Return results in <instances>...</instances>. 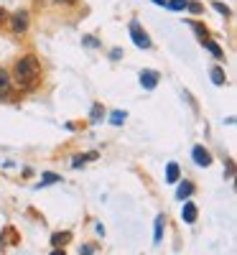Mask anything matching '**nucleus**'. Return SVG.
I'll return each instance as SVG.
<instances>
[{
  "instance_id": "1",
  "label": "nucleus",
  "mask_w": 237,
  "mask_h": 255,
  "mask_svg": "<svg viewBox=\"0 0 237 255\" xmlns=\"http://www.w3.org/2000/svg\"><path fill=\"white\" fill-rule=\"evenodd\" d=\"M15 84L20 90H33L36 84L41 82V64L36 56H20L15 61V69H13Z\"/></svg>"
},
{
  "instance_id": "2",
  "label": "nucleus",
  "mask_w": 237,
  "mask_h": 255,
  "mask_svg": "<svg viewBox=\"0 0 237 255\" xmlns=\"http://www.w3.org/2000/svg\"><path fill=\"white\" fill-rule=\"evenodd\" d=\"M130 36H133V44H135L138 49H150V38H148V33L140 28L138 20H133V23H130Z\"/></svg>"
},
{
  "instance_id": "3",
  "label": "nucleus",
  "mask_w": 237,
  "mask_h": 255,
  "mask_svg": "<svg viewBox=\"0 0 237 255\" xmlns=\"http://www.w3.org/2000/svg\"><path fill=\"white\" fill-rule=\"evenodd\" d=\"M140 84H143V90H156L158 72H156V69H143V72H140Z\"/></svg>"
},
{
  "instance_id": "4",
  "label": "nucleus",
  "mask_w": 237,
  "mask_h": 255,
  "mask_svg": "<svg viewBox=\"0 0 237 255\" xmlns=\"http://www.w3.org/2000/svg\"><path fill=\"white\" fill-rule=\"evenodd\" d=\"M10 26H13L15 33H23V31L28 28V13H26V10H18V13L13 15V20H10Z\"/></svg>"
},
{
  "instance_id": "5",
  "label": "nucleus",
  "mask_w": 237,
  "mask_h": 255,
  "mask_svg": "<svg viewBox=\"0 0 237 255\" xmlns=\"http://www.w3.org/2000/svg\"><path fill=\"white\" fill-rule=\"evenodd\" d=\"M191 156H194V161H197L199 166H209V163H212V156H209V151H207V148H202V145H197V148H194V151H191Z\"/></svg>"
},
{
  "instance_id": "6",
  "label": "nucleus",
  "mask_w": 237,
  "mask_h": 255,
  "mask_svg": "<svg viewBox=\"0 0 237 255\" xmlns=\"http://www.w3.org/2000/svg\"><path fill=\"white\" fill-rule=\"evenodd\" d=\"M197 215H199V212H197V204H194V202H186V204H184V212H181L184 222H186V225H194V222H197Z\"/></svg>"
},
{
  "instance_id": "7",
  "label": "nucleus",
  "mask_w": 237,
  "mask_h": 255,
  "mask_svg": "<svg viewBox=\"0 0 237 255\" xmlns=\"http://www.w3.org/2000/svg\"><path fill=\"white\" fill-rule=\"evenodd\" d=\"M163 225H166L163 222V215H158L156 217V225H153V243L156 245H161V240H163Z\"/></svg>"
},
{
  "instance_id": "8",
  "label": "nucleus",
  "mask_w": 237,
  "mask_h": 255,
  "mask_svg": "<svg viewBox=\"0 0 237 255\" xmlns=\"http://www.w3.org/2000/svg\"><path fill=\"white\" fill-rule=\"evenodd\" d=\"M69 240H72V232H54V235H51V245H54V248L67 245Z\"/></svg>"
},
{
  "instance_id": "9",
  "label": "nucleus",
  "mask_w": 237,
  "mask_h": 255,
  "mask_svg": "<svg viewBox=\"0 0 237 255\" xmlns=\"http://www.w3.org/2000/svg\"><path fill=\"white\" fill-rule=\"evenodd\" d=\"M166 181L168 184H176L179 181V166L176 163H168L166 166Z\"/></svg>"
},
{
  "instance_id": "10",
  "label": "nucleus",
  "mask_w": 237,
  "mask_h": 255,
  "mask_svg": "<svg viewBox=\"0 0 237 255\" xmlns=\"http://www.w3.org/2000/svg\"><path fill=\"white\" fill-rule=\"evenodd\" d=\"M202 44H204V46L212 51V56H214V59H222V56H225V54H222V49H220L217 44H214V41H209V38H202Z\"/></svg>"
},
{
  "instance_id": "11",
  "label": "nucleus",
  "mask_w": 237,
  "mask_h": 255,
  "mask_svg": "<svg viewBox=\"0 0 237 255\" xmlns=\"http://www.w3.org/2000/svg\"><path fill=\"white\" fill-rule=\"evenodd\" d=\"M191 191H194V184L184 181V184L179 186V191H176V197H179V199H186V197H191Z\"/></svg>"
},
{
  "instance_id": "12",
  "label": "nucleus",
  "mask_w": 237,
  "mask_h": 255,
  "mask_svg": "<svg viewBox=\"0 0 237 255\" xmlns=\"http://www.w3.org/2000/svg\"><path fill=\"white\" fill-rule=\"evenodd\" d=\"M212 82L214 84H225V72L217 67V69H212Z\"/></svg>"
},
{
  "instance_id": "13",
  "label": "nucleus",
  "mask_w": 237,
  "mask_h": 255,
  "mask_svg": "<svg viewBox=\"0 0 237 255\" xmlns=\"http://www.w3.org/2000/svg\"><path fill=\"white\" fill-rule=\"evenodd\" d=\"M61 176H56V174H44L41 176V186H49V184H56Z\"/></svg>"
},
{
  "instance_id": "14",
  "label": "nucleus",
  "mask_w": 237,
  "mask_h": 255,
  "mask_svg": "<svg viewBox=\"0 0 237 255\" xmlns=\"http://www.w3.org/2000/svg\"><path fill=\"white\" fill-rule=\"evenodd\" d=\"M105 118V110H102V105H95L92 108V123H100Z\"/></svg>"
},
{
  "instance_id": "15",
  "label": "nucleus",
  "mask_w": 237,
  "mask_h": 255,
  "mask_svg": "<svg viewBox=\"0 0 237 255\" xmlns=\"http://www.w3.org/2000/svg\"><path fill=\"white\" fill-rule=\"evenodd\" d=\"M125 118H127V115L118 110V113H113V115H110V123H113V125H122V123H125Z\"/></svg>"
},
{
  "instance_id": "16",
  "label": "nucleus",
  "mask_w": 237,
  "mask_h": 255,
  "mask_svg": "<svg viewBox=\"0 0 237 255\" xmlns=\"http://www.w3.org/2000/svg\"><path fill=\"white\" fill-rule=\"evenodd\" d=\"M8 92V74L0 69V95H5Z\"/></svg>"
},
{
  "instance_id": "17",
  "label": "nucleus",
  "mask_w": 237,
  "mask_h": 255,
  "mask_svg": "<svg viewBox=\"0 0 237 255\" xmlns=\"http://www.w3.org/2000/svg\"><path fill=\"white\" fill-rule=\"evenodd\" d=\"M214 5V10H217V13H222V15H230V8L225 5V3H220V0H217V3H212Z\"/></svg>"
},
{
  "instance_id": "18",
  "label": "nucleus",
  "mask_w": 237,
  "mask_h": 255,
  "mask_svg": "<svg viewBox=\"0 0 237 255\" xmlns=\"http://www.w3.org/2000/svg\"><path fill=\"white\" fill-rule=\"evenodd\" d=\"M186 3H189V0H171V8H174V10H181V8H186Z\"/></svg>"
},
{
  "instance_id": "19",
  "label": "nucleus",
  "mask_w": 237,
  "mask_h": 255,
  "mask_svg": "<svg viewBox=\"0 0 237 255\" xmlns=\"http://www.w3.org/2000/svg\"><path fill=\"white\" fill-rule=\"evenodd\" d=\"M191 28H194V31L199 33V38H207V28H204L202 23H191Z\"/></svg>"
},
{
  "instance_id": "20",
  "label": "nucleus",
  "mask_w": 237,
  "mask_h": 255,
  "mask_svg": "<svg viewBox=\"0 0 237 255\" xmlns=\"http://www.w3.org/2000/svg\"><path fill=\"white\" fill-rule=\"evenodd\" d=\"M186 8H189L191 13H202V5H199V3H186Z\"/></svg>"
},
{
  "instance_id": "21",
  "label": "nucleus",
  "mask_w": 237,
  "mask_h": 255,
  "mask_svg": "<svg viewBox=\"0 0 237 255\" xmlns=\"http://www.w3.org/2000/svg\"><path fill=\"white\" fill-rule=\"evenodd\" d=\"M92 253H95V248H92V245H84V248L79 250V255H92Z\"/></svg>"
},
{
  "instance_id": "22",
  "label": "nucleus",
  "mask_w": 237,
  "mask_h": 255,
  "mask_svg": "<svg viewBox=\"0 0 237 255\" xmlns=\"http://www.w3.org/2000/svg\"><path fill=\"white\" fill-rule=\"evenodd\" d=\"M5 18H8V13H5L3 8H0V23H3V20H5Z\"/></svg>"
},
{
  "instance_id": "23",
  "label": "nucleus",
  "mask_w": 237,
  "mask_h": 255,
  "mask_svg": "<svg viewBox=\"0 0 237 255\" xmlns=\"http://www.w3.org/2000/svg\"><path fill=\"white\" fill-rule=\"evenodd\" d=\"M51 255H67V253H64V250H61V248H56V250H54V253H51Z\"/></svg>"
},
{
  "instance_id": "24",
  "label": "nucleus",
  "mask_w": 237,
  "mask_h": 255,
  "mask_svg": "<svg viewBox=\"0 0 237 255\" xmlns=\"http://www.w3.org/2000/svg\"><path fill=\"white\" fill-rule=\"evenodd\" d=\"M153 3H156V5H166V0H153Z\"/></svg>"
},
{
  "instance_id": "25",
  "label": "nucleus",
  "mask_w": 237,
  "mask_h": 255,
  "mask_svg": "<svg viewBox=\"0 0 237 255\" xmlns=\"http://www.w3.org/2000/svg\"><path fill=\"white\" fill-rule=\"evenodd\" d=\"M64 3H74V0H64Z\"/></svg>"
}]
</instances>
